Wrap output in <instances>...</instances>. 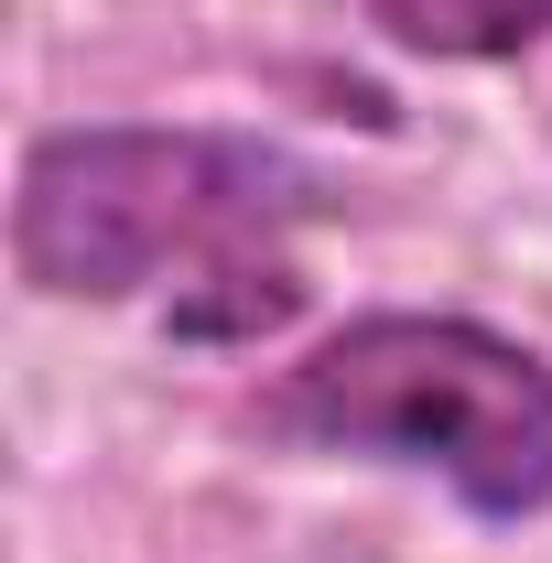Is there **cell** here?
Segmentation results:
<instances>
[{
	"mask_svg": "<svg viewBox=\"0 0 552 563\" xmlns=\"http://www.w3.org/2000/svg\"><path fill=\"white\" fill-rule=\"evenodd\" d=\"M314 207L325 174L250 131H55L22 152L11 261L55 303H120L163 272L207 282L250 250H281V228Z\"/></svg>",
	"mask_w": 552,
	"mask_h": 563,
	"instance_id": "cell-1",
	"label": "cell"
},
{
	"mask_svg": "<svg viewBox=\"0 0 552 563\" xmlns=\"http://www.w3.org/2000/svg\"><path fill=\"white\" fill-rule=\"evenodd\" d=\"M261 422L325 455L433 466L487 520L552 498V368L466 314H357L303 368H281Z\"/></svg>",
	"mask_w": 552,
	"mask_h": 563,
	"instance_id": "cell-2",
	"label": "cell"
},
{
	"mask_svg": "<svg viewBox=\"0 0 552 563\" xmlns=\"http://www.w3.org/2000/svg\"><path fill=\"white\" fill-rule=\"evenodd\" d=\"M368 22L401 55H444V66H498L552 44V0H368Z\"/></svg>",
	"mask_w": 552,
	"mask_h": 563,
	"instance_id": "cell-3",
	"label": "cell"
}]
</instances>
